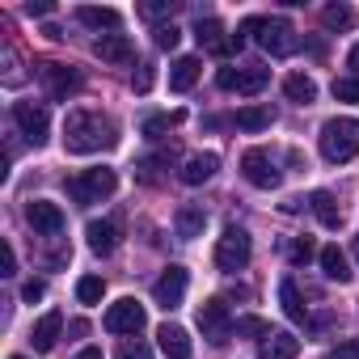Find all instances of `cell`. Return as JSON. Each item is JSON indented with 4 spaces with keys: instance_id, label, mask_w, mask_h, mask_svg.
<instances>
[{
    "instance_id": "6da1fadb",
    "label": "cell",
    "mask_w": 359,
    "mask_h": 359,
    "mask_svg": "<svg viewBox=\"0 0 359 359\" xmlns=\"http://www.w3.org/2000/svg\"><path fill=\"white\" fill-rule=\"evenodd\" d=\"M114 144H118V131H114V123L106 114H97V110H72L64 118V148L68 152L89 156V152H102V148H114Z\"/></svg>"
},
{
    "instance_id": "7a4b0ae2",
    "label": "cell",
    "mask_w": 359,
    "mask_h": 359,
    "mask_svg": "<svg viewBox=\"0 0 359 359\" xmlns=\"http://www.w3.org/2000/svg\"><path fill=\"white\" fill-rule=\"evenodd\" d=\"M359 152V118H325L321 127V156L346 165Z\"/></svg>"
},
{
    "instance_id": "3957f363",
    "label": "cell",
    "mask_w": 359,
    "mask_h": 359,
    "mask_svg": "<svg viewBox=\"0 0 359 359\" xmlns=\"http://www.w3.org/2000/svg\"><path fill=\"white\" fill-rule=\"evenodd\" d=\"M258 47H262L266 55L283 60V55H296V51H300V34H296V26L283 22V18H258Z\"/></svg>"
},
{
    "instance_id": "277c9868",
    "label": "cell",
    "mask_w": 359,
    "mask_h": 359,
    "mask_svg": "<svg viewBox=\"0 0 359 359\" xmlns=\"http://www.w3.org/2000/svg\"><path fill=\"white\" fill-rule=\"evenodd\" d=\"M114 187H118L114 169H85L81 177H72V182H68V195L76 203H102V199L114 195Z\"/></svg>"
},
{
    "instance_id": "5b68a950",
    "label": "cell",
    "mask_w": 359,
    "mask_h": 359,
    "mask_svg": "<svg viewBox=\"0 0 359 359\" xmlns=\"http://www.w3.org/2000/svg\"><path fill=\"white\" fill-rule=\"evenodd\" d=\"M250 254H254L250 233H245L241 224H229L224 237H220V245H216V266H220V271H241V266L250 262Z\"/></svg>"
},
{
    "instance_id": "8992f818",
    "label": "cell",
    "mask_w": 359,
    "mask_h": 359,
    "mask_svg": "<svg viewBox=\"0 0 359 359\" xmlns=\"http://www.w3.org/2000/svg\"><path fill=\"white\" fill-rule=\"evenodd\" d=\"M195 39H199V47L212 51V55H237V51L245 47V34H241V30H237V34H224V26H220L216 18H199Z\"/></svg>"
},
{
    "instance_id": "52a82bcc",
    "label": "cell",
    "mask_w": 359,
    "mask_h": 359,
    "mask_svg": "<svg viewBox=\"0 0 359 359\" xmlns=\"http://www.w3.org/2000/svg\"><path fill=\"white\" fill-rule=\"evenodd\" d=\"M13 123L22 127V135L39 148V144H47V131H51V114H47V106L43 102H13Z\"/></svg>"
},
{
    "instance_id": "ba28073f",
    "label": "cell",
    "mask_w": 359,
    "mask_h": 359,
    "mask_svg": "<svg viewBox=\"0 0 359 359\" xmlns=\"http://www.w3.org/2000/svg\"><path fill=\"white\" fill-rule=\"evenodd\" d=\"M241 173H245V182L258 187V191H275V187L283 182V173L275 169L271 152H262V148H250V152L241 156Z\"/></svg>"
},
{
    "instance_id": "9c48e42d",
    "label": "cell",
    "mask_w": 359,
    "mask_h": 359,
    "mask_svg": "<svg viewBox=\"0 0 359 359\" xmlns=\"http://www.w3.org/2000/svg\"><path fill=\"white\" fill-rule=\"evenodd\" d=\"M216 85L229 93H262L271 85V68H220Z\"/></svg>"
},
{
    "instance_id": "30bf717a",
    "label": "cell",
    "mask_w": 359,
    "mask_h": 359,
    "mask_svg": "<svg viewBox=\"0 0 359 359\" xmlns=\"http://www.w3.org/2000/svg\"><path fill=\"white\" fill-rule=\"evenodd\" d=\"M187 266H165L161 271V279L152 283V296H156V304L165 309V313H173L177 304H182L187 300Z\"/></svg>"
},
{
    "instance_id": "8fae6325",
    "label": "cell",
    "mask_w": 359,
    "mask_h": 359,
    "mask_svg": "<svg viewBox=\"0 0 359 359\" xmlns=\"http://www.w3.org/2000/svg\"><path fill=\"white\" fill-rule=\"evenodd\" d=\"M199 330H203V338H212V342H229L233 317H229V304H224L220 296H212V300L199 304Z\"/></svg>"
},
{
    "instance_id": "7c38bea8",
    "label": "cell",
    "mask_w": 359,
    "mask_h": 359,
    "mask_svg": "<svg viewBox=\"0 0 359 359\" xmlns=\"http://www.w3.org/2000/svg\"><path fill=\"white\" fill-rule=\"evenodd\" d=\"M106 330L110 334H140L144 330V304L140 300H114L110 309H106Z\"/></svg>"
},
{
    "instance_id": "4fadbf2b",
    "label": "cell",
    "mask_w": 359,
    "mask_h": 359,
    "mask_svg": "<svg viewBox=\"0 0 359 359\" xmlns=\"http://www.w3.org/2000/svg\"><path fill=\"white\" fill-rule=\"evenodd\" d=\"M39 76H43L47 93H51V97H60V102H64V97H72V93L85 85V81H81V72H76V68H68V64H43V68H39Z\"/></svg>"
},
{
    "instance_id": "5bb4252c",
    "label": "cell",
    "mask_w": 359,
    "mask_h": 359,
    "mask_svg": "<svg viewBox=\"0 0 359 359\" xmlns=\"http://www.w3.org/2000/svg\"><path fill=\"white\" fill-rule=\"evenodd\" d=\"M26 220H30V229L43 233V237H60V233H64V212H60L55 203H47V199H34V203L26 208Z\"/></svg>"
},
{
    "instance_id": "9a60e30c",
    "label": "cell",
    "mask_w": 359,
    "mask_h": 359,
    "mask_svg": "<svg viewBox=\"0 0 359 359\" xmlns=\"http://www.w3.org/2000/svg\"><path fill=\"white\" fill-rule=\"evenodd\" d=\"M93 55L106 60V64H131V60H135V47H131L127 34H102V39L93 43Z\"/></svg>"
},
{
    "instance_id": "2e32d148",
    "label": "cell",
    "mask_w": 359,
    "mask_h": 359,
    "mask_svg": "<svg viewBox=\"0 0 359 359\" xmlns=\"http://www.w3.org/2000/svg\"><path fill=\"white\" fill-rule=\"evenodd\" d=\"M300 355V338L287 330H271L258 346V359H296Z\"/></svg>"
},
{
    "instance_id": "e0dca14e",
    "label": "cell",
    "mask_w": 359,
    "mask_h": 359,
    "mask_svg": "<svg viewBox=\"0 0 359 359\" xmlns=\"http://www.w3.org/2000/svg\"><path fill=\"white\" fill-rule=\"evenodd\" d=\"M216 169H220V156H216V152H195L182 169H177V177H182L187 187H203Z\"/></svg>"
},
{
    "instance_id": "ac0fdd59",
    "label": "cell",
    "mask_w": 359,
    "mask_h": 359,
    "mask_svg": "<svg viewBox=\"0 0 359 359\" xmlns=\"http://www.w3.org/2000/svg\"><path fill=\"white\" fill-rule=\"evenodd\" d=\"M199 72H203L199 55H182V60H173V64H169V89H173V93H187V89L199 81Z\"/></svg>"
},
{
    "instance_id": "d6986e66",
    "label": "cell",
    "mask_w": 359,
    "mask_h": 359,
    "mask_svg": "<svg viewBox=\"0 0 359 359\" xmlns=\"http://www.w3.org/2000/svg\"><path fill=\"white\" fill-rule=\"evenodd\" d=\"M76 22L89 26V30H110V34H114V30L123 26V13H118V9H106V5H102V9H97V5H81V9H76Z\"/></svg>"
},
{
    "instance_id": "ffe728a7",
    "label": "cell",
    "mask_w": 359,
    "mask_h": 359,
    "mask_svg": "<svg viewBox=\"0 0 359 359\" xmlns=\"http://www.w3.org/2000/svg\"><path fill=\"white\" fill-rule=\"evenodd\" d=\"M156 338H161V351L169 355V359H191V334L182 330V325H161L156 330Z\"/></svg>"
},
{
    "instance_id": "44dd1931",
    "label": "cell",
    "mask_w": 359,
    "mask_h": 359,
    "mask_svg": "<svg viewBox=\"0 0 359 359\" xmlns=\"http://www.w3.org/2000/svg\"><path fill=\"white\" fill-rule=\"evenodd\" d=\"M203 224H208V212H203V208H195V203L177 208V216H173V229H177V237H182V241L203 237Z\"/></svg>"
},
{
    "instance_id": "7402d4cb",
    "label": "cell",
    "mask_w": 359,
    "mask_h": 359,
    "mask_svg": "<svg viewBox=\"0 0 359 359\" xmlns=\"http://www.w3.org/2000/svg\"><path fill=\"white\" fill-rule=\"evenodd\" d=\"M60 330H64V317L60 313H47V317H39V325L30 330V342H34V351H55V342H60Z\"/></svg>"
},
{
    "instance_id": "603a6c76",
    "label": "cell",
    "mask_w": 359,
    "mask_h": 359,
    "mask_svg": "<svg viewBox=\"0 0 359 359\" xmlns=\"http://www.w3.org/2000/svg\"><path fill=\"white\" fill-rule=\"evenodd\" d=\"M85 237H89V250L93 254H114V245H118V229L110 220H89Z\"/></svg>"
},
{
    "instance_id": "cb8c5ba5",
    "label": "cell",
    "mask_w": 359,
    "mask_h": 359,
    "mask_svg": "<svg viewBox=\"0 0 359 359\" xmlns=\"http://www.w3.org/2000/svg\"><path fill=\"white\" fill-rule=\"evenodd\" d=\"M317 262H321V271H325V279H334V283H346L355 271L346 266V258H342V250L338 245H325L321 254H317Z\"/></svg>"
},
{
    "instance_id": "d4e9b609",
    "label": "cell",
    "mask_w": 359,
    "mask_h": 359,
    "mask_svg": "<svg viewBox=\"0 0 359 359\" xmlns=\"http://www.w3.org/2000/svg\"><path fill=\"white\" fill-rule=\"evenodd\" d=\"M233 123H237L241 131H266V127L275 123V110H271V106H241Z\"/></svg>"
},
{
    "instance_id": "484cf974",
    "label": "cell",
    "mask_w": 359,
    "mask_h": 359,
    "mask_svg": "<svg viewBox=\"0 0 359 359\" xmlns=\"http://www.w3.org/2000/svg\"><path fill=\"white\" fill-rule=\"evenodd\" d=\"M309 208L317 212V220H321L325 229H338V224H342V212H338V203H334L330 191H313V195H309Z\"/></svg>"
},
{
    "instance_id": "4316f807",
    "label": "cell",
    "mask_w": 359,
    "mask_h": 359,
    "mask_svg": "<svg viewBox=\"0 0 359 359\" xmlns=\"http://www.w3.org/2000/svg\"><path fill=\"white\" fill-rule=\"evenodd\" d=\"M283 93H287L296 106H309V102L317 97V81H313V76H304V72H292V76L283 81Z\"/></svg>"
},
{
    "instance_id": "83f0119b",
    "label": "cell",
    "mask_w": 359,
    "mask_h": 359,
    "mask_svg": "<svg viewBox=\"0 0 359 359\" xmlns=\"http://www.w3.org/2000/svg\"><path fill=\"white\" fill-rule=\"evenodd\" d=\"M279 300H283V313H287L292 321H304V317H309V304L300 300V287H296L292 279L279 283Z\"/></svg>"
},
{
    "instance_id": "f1b7e54d",
    "label": "cell",
    "mask_w": 359,
    "mask_h": 359,
    "mask_svg": "<svg viewBox=\"0 0 359 359\" xmlns=\"http://www.w3.org/2000/svg\"><path fill=\"white\" fill-rule=\"evenodd\" d=\"M321 26L325 30H351L355 26V9L351 5H325L321 9Z\"/></svg>"
},
{
    "instance_id": "f546056e",
    "label": "cell",
    "mask_w": 359,
    "mask_h": 359,
    "mask_svg": "<svg viewBox=\"0 0 359 359\" xmlns=\"http://www.w3.org/2000/svg\"><path fill=\"white\" fill-rule=\"evenodd\" d=\"M182 123V110H173V114H152V118H144V135L148 140H161L169 127H177Z\"/></svg>"
},
{
    "instance_id": "4dcf8cb0",
    "label": "cell",
    "mask_w": 359,
    "mask_h": 359,
    "mask_svg": "<svg viewBox=\"0 0 359 359\" xmlns=\"http://www.w3.org/2000/svg\"><path fill=\"white\" fill-rule=\"evenodd\" d=\"M102 292H106V283H102L97 275H85V279L76 283V300H81V304H97Z\"/></svg>"
},
{
    "instance_id": "1f68e13d",
    "label": "cell",
    "mask_w": 359,
    "mask_h": 359,
    "mask_svg": "<svg viewBox=\"0 0 359 359\" xmlns=\"http://www.w3.org/2000/svg\"><path fill=\"white\" fill-rule=\"evenodd\" d=\"M309 258H313V241H309V237H292V241H287V262H292V266H304Z\"/></svg>"
},
{
    "instance_id": "d6a6232c",
    "label": "cell",
    "mask_w": 359,
    "mask_h": 359,
    "mask_svg": "<svg viewBox=\"0 0 359 359\" xmlns=\"http://www.w3.org/2000/svg\"><path fill=\"white\" fill-rule=\"evenodd\" d=\"M334 97L355 106V102H359V76H338V81H334Z\"/></svg>"
},
{
    "instance_id": "836d02e7",
    "label": "cell",
    "mask_w": 359,
    "mask_h": 359,
    "mask_svg": "<svg viewBox=\"0 0 359 359\" xmlns=\"http://www.w3.org/2000/svg\"><path fill=\"white\" fill-rule=\"evenodd\" d=\"M152 39H156V47H161V51H173V47H177V39H182V30L169 22V26H156V30H152Z\"/></svg>"
},
{
    "instance_id": "e575fe53",
    "label": "cell",
    "mask_w": 359,
    "mask_h": 359,
    "mask_svg": "<svg viewBox=\"0 0 359 359\" xmlns=\"http://www.w3.org/2000/svg\"><path fill=\"white\" fill-rule=\"evenodd\" d=\"M233 330H237V334H262V338L271 334V325H266L262 317H237V321H233Z\"/></svg>"
},
{
    "instance_id": "d590c367",
    "label": "cell",
    "mask_w": 359,
    "mask_h": 359,
    "mask_svg": "<svg viewBox=\"0 0 359 359\" xmlns=\"http://www.w3.org/2000/svg\"><path fill=\"white\" fill-rule=\"evenodd\" d=\"M140 13L144 18H165V13H173V0H144Z\"/></svg>"
},
{
    "instance_id": "8d00e7d4",
    "label": "cell",
    "mask_w": 359,
    "mask_h": 359,
    "mask_svg": "<svg viewBox=\"0 0 359 359\" xmlns=\"http://www.w3.org/2000/svg\"><path fill=\"white\" fill-rule=\"evenodd\" d=\"M330 359H359V338H346L330 351Z\"/></svg>"
},
{
    "instance_id": "74e56055",
    "label": "cell",
    "mask_w": 359,
    "mask_h": 359,
    "mask_svg": "<svg viewBox=\"0 0 359 359\" xmlns=\"http://www.w3.org/2000/svg\"><path fill=\"white\" fill-rule=\"evenodd\" d=\"M118 359H152V351L144 342H123L118 346Z\"/></svg>"
},
{
    "instance_id": "f35d334b",
    "label": "cell",
    "mask_w": 359,
    "mask_h": 359,
    "mask_svg": "<svg viewBox=\"0 0 359 359\" xmlns=\"http://www.w3.org/2000/svg\"><path fill=\"white\" fill-rule=\"evenodd\" d=\"M131 85H135V93H148L152 89V64H140V72L131 76Z\"/></svg>"
},
{
    "instance_id": "ab89813d",
    "label": "cell",
    "mask_w": 359,
    "mask_h": 359,
    "mask_svg": "<svg viewBox=\"0 0 359 359\" xmlns=\"http://www.w3.org/2000/svg\"><path fill=\"white\" fill-rule=\"evenodd\" d=\"M43 296H47V283H43V279H30V283L22 287V300H26V304H34V300H43Z\"/></svg>"
},
{
    "instance_id": "60d3db41",
    "label": "cell",
    "mask_w": 359,
    "mask_h": 359,
    "mask_svg": "<svg viewBox=\"0 0 359 359\" xmlns=\"http://www.w3.org/2000/svg\"><path fill=\"white\" fill-rule=\"evenodd\" d=\"M0 275H18V254L9 241H5V254H0Z\"/></svg>"
},
{
    "instance_id": "b9f144b4",
    "label": "cell",
    "mask_w": 359,
    "mask_h": 359,
    "mask_svg": "<svg viewBox=\"0 0 359 359\" xmlns=\"http://www.w3.org/2000/svg\"><path fill=\"white\" fill-rule=\"evenodd\" d=\"M51 9H55L51 0H30V5H26V13H30V18H47Z\"/></svg>"
},
{
    "instance_id": "7bdbcfd3",
    "label": "cell",
    "mask_w": 359,
    "mask_h": 359,
    "mask_svg": "<svg viewBox=\"0 0 359 359\" xmlns=\"http://www.w3.org/2000/svg\"><path fill=\"white\" fill-rule=\"evenodd\" d=\"M346 64H351V72H355V76H359V43H355V47H351V55H346Z\"/></svg>"
},
{
    "instance_id": "ee69618b",
    "label": "cell",
    "mask_w": 359,
    "mask_h": 359,
    "mask_svg": "<svg viewBox=\"0 0 359 359\" xmlns=\"http://www.w3.org/2000/svg\"><path fill=\"white\" fill-rule=\"evenodd\" d=\"M76 359H102V351H97V346H85V351H81Z\"/></svg>"
},
{
    "instance_id": "f6af8a7d",
    "label": "cell",
    "mask_w": 359,
    "mask_h": 359,
    "mask_svg": "<svg viewBox=\"0 0 359 359\" xmlns=\"http://www.w3.org/2000/svg\"><path fill=\"white\" fill-rule=\"evenodd\" d=\"M355 258H359V233H355Z\"/></svg>"
},
{
    "instance_id": "bcb514c9",
    "label": "cell",
    "mask_w": 359,
    "mask_h": 359,
    "mask_svg": "<svg viewBox=\"0 0 359 359\" xmlns=\"http://www.w3.org/2000/svg\"><path fill=\"white\" fill-rule=\"evenodd\" d=\"M13 359H22V355H13Z\"/></svg>"
}]
</instances>
